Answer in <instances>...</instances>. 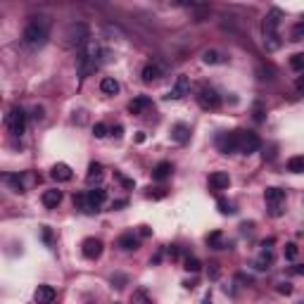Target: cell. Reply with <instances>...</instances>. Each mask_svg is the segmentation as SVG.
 I'll use <instances>...</instances> for the list:
<instances>
[{"label":"cell","mask_w":304,"mask_h":304,"mask_svg":"<svg viewBox=\"0 0 304 304\" xmlns=\"http://www.w3.org/2000/svg\"><path fill=\"white\" fill-rule=\"evenodd\" d=\"M114 178H117V181H119L124 188H129V190L133 188V178H126V176L121 174V171H114Z\"/></svg>","instance_id":"35"},{"label":"cell","mask_w":304,"mask_h":304,"mask_svg":"<svg viewBox=\"0 0 304 304\" xmlns=\"http://www.w3.org/2000/svg\"><path fill=\"white\" fill-rule=\"evenodd\" d=\"M117 247L124 252H133L141 247V240L136 238L133 233H124V235H119V240H117Z\"/></svg>","instance_id":"17"},{"label":"cell","mask_w":304,"mask_h":304,"mask_svg":"<svg viewBox=\"0 0 304 304\" xmlns=\"http://www.w3.org/2000/svg\"><path fill=\"white\" fill-rule=\"evenodd\" d=\"M219 150L224 152V154H233V152H238V143H235V133L230 131V133H224V136H219Z\"/></svg>","instance_id":"16"},{"label":"cell","mask_w":304,"mask_h":304,"mask_svg":"<svg viewBox=\"0 0 304 304\" xmlns=\"http://www.w3.org/2000/svg\"><path fill=\"white\" fill-rule=\"evenodd\" d=\"M217 207H219V212H221L224 217H230V214H235V207H233V202H228L226 197H219V200H217Z\"/></svg>","instance_id":"29"},{"label":"cell","mask_w":304,"mask_h":304,"mask_svg":"<svg viewBox=\"0 0 304 304\" xmlns=\"http://www.w3.org/2000/svg\"><path fill=\"white\" fill-rule=\"evenodd\" d=\"M136 143H145V133H143V131L136 133Z\"/></svg>","instance_id":"48"},{"label":"cell","mask_w":304,"mask_h":304,"mask_svg":"<svg viewBox=\"0 0 304 304\" xmlns=\"http://www.w3.org/2000/svg\"><path fill=\"white\" fill-rule=\"evenodd\" d=\"M81 252H83L86 259H98L100 254H102V240L100 238H86L83 242H81Z\"/></svg>","instance_id":"9"},{"label":"cell","mask_w":304,"mask_h":304,"mask_svg":"<svg viewBox=\"0 0 304 304\" xmlns=\"http://www.w3.org/2000/svg\"><path fill=\"white\" fill-rule=\"evenodd\" d=\"M219 276H221V269H219V264H212V269H209V278H214V281H217Z\"/></svg>","instance_id":"40"},{"label":"cell","mask_w":304,"mask_h":304,"mask_svg":"<svg viewBox=\"0 0 304 304\" xmlns=\"http://www.w3.org/2000/svg\"><path fill=\"white\" fill-rule=\"evenodd\" d=\"M295 257H297V245H295V242H288V245H285V259L293 261Z\"/></svg>","instance_id":"36"},{"label":"cell","mask_w":304,"mask_h":304,"mask_svg":"<svg viewBox=\"0 0 304 304\" xmlns=\"http://www.w3.org/2000/svg\"><path fill=\"white\" fill-rule=\"evenodd\" d=\"M183 285H185V288H188V290H193V288H195L197 283H195V281H185V283H183Z\"/></svg>","instance_id":"51"},{"label":"cell","mask_w":304,"mask_h":304,"mask_svg":"<svg viewBox=\"0 0 304 304\" xmlns=\"http://www.w3.org/2000/svg\"><path fill=\"white\" fill-rule=\"evenodd\" d=\"M190 93V78L185 74H178L174 81V86H171V90H169V95H166V100H181L185 98Z\"/></svg>","instance_id":"8"},{"label":"cell","mask_w":304,"mask_h":304,"mask_svg":"<svg viewBox=\"0 0 304 304\" xmlns=\"http://www.w3.org/2000/svg\"><path fill=\"white\" fill-rule=\"evenodd\" d=\"M264 200H266V205H269L271 217H281L283 202H285V190H281V188H266V190H264Z\"/></svg>","instance_id":"5"},{"label":"cell","mask_w":304,"mask_h":304,"mask_svg":"<svg viewBox=\"0 0 304 304\" xmlns=\"http://www.w3.org/2000/svg\"><path fill=\"white\" fill-rule=\"evenodd\" d=\"M102 174H105V166H102L100 162H90V166H88V174H86V181L90 185L100 183V181H102Z\"/></svg>","instance_id":"19"},{"label":"cell","mask_w":304,"mask_h":304,"mask_svg":"<svg viewBox=\"0 0 304 304\" xmlns=\"http://www.w3.org/2000/svg\"><path fill=\"white\" fill-rule=\"evenodd\" d=\"M41 200H43V205L48 207V209H55V207L62 202V190H57V188H53V190H45Z\"/></svg>","instance_id":"21"},{"label":"cell","mask_w":304,"mask_h":304,"mask_svg":"<svg viewBox=\"0 0 304 304\" xmlns=\"http://www.w3.org/2000/svg\"><path fill=\"white\" fill-rule=\"evenodd\" d=\"M171 138H174L176 143H188V138H190V126L188 124H176L174 129H171Z\"/></svg>","instance_id":"22"},{"label":"cell","mask_w":304,"mask_h":304,"mask_svg":"<svg viewBox=\"0 0 304 304\" xmlns=\"http://www.w3.org/2000/svg\"><path fill=\"white\" fill-rule=\"evenodd\" d=\"M159 259H162V252H157V254L152 257V264H159Z\"/></svg>","instance_id":"52"},{"label":"cell","mask_w":304,"mask_h":304,"mask_svg":"<svg viewBox=\"0 0 304 304\" xmlns=\"http://www.w3.org/2000/svg\"><path fill=\"white\" fill-rule=\"evenodd\" d=\"M107 133H109L107 124H102V121H98V124H95V126H93V136H95V138H105V136H107Z\"/></svg>","instance_id":"34"},{"label":"cell","mask_w":304,"mask_h":304,"mask_svg":"<svg viewBox=\"0 0 304 304\" xmlns=\"http://www.w3.org/2000/svg\"><path fill=\"white\" fill-rule=\"evenodd\" d=\"M105 200H107V193H105L102 188H93V190H88L86 193L88 212H98L100 207L105 205Z\"/></svg>","instance_id":"10"},{"label":"cell","mask_w":304,"mask_h":304,"mask_svg":"<svg viewBox=\"0 0 304 304\" xmlns=\"http://www.w3.org/2000/svg\"><path fill=\"white\" fill-rule=\"evenodd\" d=\"M242 233H252V228H254V224H252V221H245V224H242Z\"/></svg>","instance_id":"46"},{"label":"cell","mask_w":304,"mask_h":304,"mask_svg":"<svg viewBox=\"0 0 304 304\" xmlns=\"http://www.w3.org/2000/svg\"><path fill=\"white\" fill-rule=\"evenodd\" d=\"M283 45V41H281V36L276 33V36H264V48L269 50V53H273V50H278Z\"/></svg>","instance_id":"28"},{"label":"cell","mask_w":304,"mask_h":304,"mask_svg":"<svg viewBox=\"0 0 304 304\" xmlns=\"http://www.w3.org/2000/svg\"><path fill=\"white\" fill-rule=\"evenodd\" d=\"M183 269H185L188 273H197L200 269H202V264H200V259H197V257H185Z\"/></svg>","instance_id":"31"},{"label":"cell","mask_w":304,"mask_h":304,"mask_svg":"<svg viewBox=\"0 0 304 304\" xmlns=\"http://www.w3.org/2000/svg\"><path fill=\"white\" fill-rule=\"evenodd\" d=\"M202 304H214V302H212V297H205V302Z\"/></svg>","instance_id":"54"},{"label":"cell","mask_w":304,"mask_h":304,"mask_svg":"<svg viewBox=\"0 0 304 304\" xmlns=\"http://www.w3.org/2000/svg\"><path fill=\"white\" fill-rule=\"evenodd\" d=\"M112 133H114L117 138H121V136H124V126H121V124H117V126L112 129Z\"/></svg>","instance_id":"45"},{"label":"cell","mask_w":304,"mask_h":304,"mask_svg":"<svg viewBox=\"0 0 304 304\" xmlns=\"http://www.w3.org/2000/svg\"><path fill=\"white\" fill-rule=\"evenodd\" d=\"M31 117L36 121H41V119H43V107H33V114H31Z\"/></svg>","instance_id":"44"},{"label":"cell","mask_w":304,"mask_h":304,"mask_svg":"<svg viewBox=\"0 0 304 304\" xmlns=\"http://www.w3.org/2000/svg\"><path fill=\"white\" fill-rule=\"evenodd\" d=\"M112 283H117V288H124V283H126V276H112Z\"/></svg>","instance_id":"43"},{"label":"cell","mask_w":304,"mask_h":304,"mask_svg":"<svg viewBox=\"0 0 304 304\" xmlns=\"http://www.w3.org/2000/svg\"><path fill=\"white\" fill-rule=\"evenodd\" d=\"M171 171H174L171 162H159L152 169V178H154V181H166V178L171 176Z\"/></svg>","instance_id":"20"},{"label":"cell","mask_w":304,"mask_h":304,"mask_svg":"<svg viewBox=\"0 0 304 304\" xmlns=\"http://www.w3.org/2000/svg\"><path fill=\"white\" fill-rule=\"evenodd\" d=\"M295 90H297L300 95H304V74L297 76V81H295Z\"/></svg>","instance_id":"38"},{"label":"cell","mask_w":304,"mask_h":304,"mask_svg":"<svg viewBox=\"0 0 304 304\" xmlns=\"http://www.w3.org/2000/svg\"><path fill=\"white\" fill-rule=\"evenodd\" d=\"M197 105L205 109V112H214V109L221 107V98H219V93L214 90V88L202 86L200 88V93H197Z\"/></svg>","instance_id":"6"},{"label":"cell","mask_w":304,"mask_h":304,"mask_svg":"<svg viewBox=\"0 0 304 304\" xmlns=\"http://www.w3.org/2000/svg\"><path fill=\"white\" fill-rule=\"evenodd\" d=\"M254 119H257V121L264 119V114H261V105H257V107H254Z\"/></svg>","instance_id":"47"},{"label":"cell","mask_w":304,"mask_h":304,"mask_svg":"<svg viewBox=\"0 0 304 304\" xmlns=\"http://www.w3.org/2000/svg\"><path fill=\"white\" fill-rule=\"evenodd\" d=\"M41 235H43V240H45V242H48V245H53V230H50V228H48V226H43V228H41Z\"/></svg>","instance_id":"37"},{"label":"cell","mask_w":304,"mask_h":304,"mask_svg":"<svg viewBox=\"0 0 304 304\" xmlns=\"http://www.w3.org/2000/svg\"><path fill=\"white\" fill-rule=\"evenodd\" d=\"M98 55H100V48L98 43H93V41H88L83 45V50H81V57H78V67H81V78H86L95 67H98Z\"/></svg>","instance_id":"2"},{"label":"cell","mask_w":304,"mask_h":304,"mask_svg":"<svg viewBox=\"0 0 304 304\" xmlns=\"http://www.w3.org/2000/svg\"><path fill=\"white\" fill-rule=\"evenodd\" d=\"M290 38H293V41H304V22L295 24L293 31H290Z\"/></svg>","instance_id":"33"},{"label":"cell","mask_w":304,"mask_h":304,"mask_svg":"<svg viewBox=\"0 0 304 304\" xmlns=\"http://www.w3.org/2000/svg\"><path fill=\"white\" fill-rule=\"evenodd\" d=\"M50 176H53V181H57V183H67V181H72L74 178V171H72V166L65 162H57L50 169Z\"/></svg>","instance_id":"11"},{"label":"cell","mask_w":304,"mask_h":304,"mask_svg":"<svg viewBox=\"0 0 304 304\" xmlns=\"http://www.w3.org/2000/svg\"><path fill=\"white\" fill-rule=\"evenodd\" d=\"M148 107H152V100L148 95H138V98H133L129 102V112L131 114H143Z\"/></svg>","instance_id":"18"},{"label":"cell","mask_w":304,"mask_h":304,"mask_svg":"<svg viewBox=\"0 0 304 304\" xmlns=\"http://www.w3.org/2000/svg\"><path fill=\"white\" fill-rule=\"evenodd\" d=\"M290 67H293L295 72H302L304 74V53H295L290 57Z\"/></svg>","instance_id":"32"},{"label":"cell","mask_w":304,"mask_h":304,"mask_svg":"<svg viewBox=\"0 0 304 304\" xmlns=\"http://www.w3.org/2000/svg\"><path fill=\"white\" fill-rule=\"evenodd\" d=\"M138 235H141V238H150V235H152V228L150 226H141V228H138Z\"/></svg>","instance_id":"41"},{"label":"cell","mask_w":304,"mask_h":304,"mask_svg":"<svg viewBox=\"0 0 304 304\" xmlns=\"http://www.w3.org/2000/svg\"><path fill=\"white\" fill-rule=\"evenodd\" d=\"M224 60H226V57L219 53V50H205V53H202V62H205V65H219V62H224Z\"/></svg>","instance_id":"27"},{"label":"cell","mask_w":304,"mask_h":304,"mask_svg":"<svg viewBox=\"0 0 304 304\" xmlns=\"http://www.w3.org/2000/svg\"><path fill=\"white\" fill-rule=\"evenodd\" d=\"M112 207H114V209H119V207H126V200H117V202H114Z\"/></svg>","instance_id":"49"},{"label":"cell","mask_w":304,"mask_h":304,"mask_svg":"<svg viewBox=\"0 0 304 304\" xmlns=\"http://www.w3.org/2000/svg\"><path fill=\"white\" fill-rule=\"evenodd\" d=\"M278 293H281V295H290V293H293V285H290V283H278Z\"/></svg>","instance_id":"39"},{"label":"cell","mask_w":304,"mask_h":304,"mask_svg":"<svg viewBox=\"0 0 304 304\" xmlns=\"http://www.w3.org/2000/svg\"><path fill=\"white\" fill-rule=\"evenodd\" d=\"M164 74V69L159 62H150V65L143 67V81L145 83H154V81H159Z\"/></svg>","instance_id":"15"},{"label":"cell","mask_w":304,"mask_h":304,"mask_svg":"<svg viewBox=\"0 0 304 304\" xmlns=\"http://www.w3.org/2000/svg\"><path fill=\"white\" fill-rule=\"evenodd\" d=\"M207 245L212 247V250H224L226 245H224V233L221 230H212L209 235H207Z\"/></svg>","instance_id":"25"},{"label":"cell","mask_w":304,"mask_h":304,"mask_svg":"<svg viewBox=\"0 0 304 304\" xmlns=\"http://www.w3.org/2000/svg\"><path fill=\"white\" fill-rule=\"evenodd\" d=\"M235 133V143H238V152L240 154H252V152H257L261 148V141L257 133H252V131H233Z\"/></svg>","instance_id":"3"},{"label":"cell","mask_w":304,"mask_h":304,"mask_svg":"<svg viewBox=\"0 0 304 304\" xmlns=\"http://www.w3.org/2000/svg\"><path fill=\"white\" fill-rule=\"evenodd\" d=\"M67 45H76V48H83L88 43V26L83 22H74L67 26L65 31Z\"/></svg>","instance_id":"4"},{"label":"cell","mask_w":304,"mask_h":304,"mask_svg":"<svg viewBox=\"0 0 304 304\" xmlns=\"http://www.w3.org/2000/svg\"><path fill=\"white\" fill-rule=\"evenodd\" d=\"M207 183H209L212 190H226L230 185V176H228V171H212Z\"/></svg>","instance_id":"14"},{"label":"cell","mask_w":304,"mask_h":304,"mask_svg":"<svg viewBox=\"0 0 304 304\" xmlns=\"http://www.w3.org/2000/svg\"><path fill=\"white\" fill-rule=\"evenodd\" d=\"M5 124H7V129L14 133V136H22L24 131H26V112L22 107H12L10 114L5 117Z\"/></svg>","instance_id":"7"},{"label":"cell","mask_w":304,"mask_h":304,"mask_svg":"<svg viewBox=\"0 0 304 304\" xmlns=\"http://www.w3.org/2000/svg\"><path fill=\"white\" fill-rule=\"evenodd\" d=\"M302 304H304V302H302Z\"/></svg>","instance_id":"55"},{"label":"cell","mask_w":304,"mask_h":304,"mask_svg":"<svg viewBox=\"0 0 304 304\" xmlns=\"http://www.w3.org/2000/svg\"><path fill=\"white\" fill-rule=\"evenodd\" d=\"M271 264H273V252L269 250V247H261V254H259V259L254 261V266H257L259 271H266Z\"/></svg>","instance_id":"24"},{"label":"cell","mask_w":304,"mask_h":304,"mask_svg":"<svg viewBox=\"0 0 304 304\" xmlns=\"http://www.w3.org/2000/svg\"><path fill=\"white\" fill-rule=\"evenodd\" d=\"M288 171L293 174H304V154H295L288 159Z\"/></svg>","instance_id":"26"},{"label":"cell","mask_w":304,"mask_h":304,"mask_svg":"<svg viewBox=\"0 0 304 304\" xmlns=\"http://www.w3.org/2000/svg\"><path fill=\"white\" fill-rule=\"evenodd\" d=\"M48 33H50V22L45 17H33L31 22L26 24L22 38L29 48H41L48 41Z\"/></svg>","instance_id":"1"},{"label":"cell","mask_w":304,"mask_h":304,"mask_svg":"<svg viewBox=\"0 0 304 304\" xmlns=\"http://www.w3.org/2000/svg\"><path fill=\"white\" fill-rule=\"evenodd\" d=\"M100 90H102L105 95H117V93H119V81L112 78V76H105V78L100 81Z\"/></svg>","instance_id":"23"},{"label":"cell","mask_w":304,"mask_h":304,"mask_svg":"<svg viewBox=\"0 0 304 304\" xmlns=\"http://www.w3.org/2000/svg\"><path fill=\"white\" fill-rule=\"evenodd\" d=\"M55 297H57V290H55L53 285H38L36 293H33L36 304H53Z\"/></svg>","instance_id":"13"},{"label":"cell","mask_w":304,"mask_h":304,"mask_svg":"<svg viewBox=\"0 0 304 304\" xmlns=\"http://www.w3.org/2000/svg\"><path fill=\"white\" fill-rule=\"evenodd\" d=\"M164 195H166V193H164V188H154V193H152V190L148 193V197H154V200H159V197H164Z\"/></svg>","instance_id":"42"},{"label":"cell","mask_w":304,"mask_h":304,"mask_svg":"<svg viewBox=\"0 0 304 304\" xmlns=\"http://www.w3.org/2000/svg\"><path fill=\"white\" fill-rule=\"evenodd\" d=\"M281 17H283L281 10H271L269 14H266V19H264V36H276V33H278Z\"/></svg>","instance_id":"12"},{"label":"cell","mask_w":304,"mask_h":304,"mask_svg":"<svg viewBox=\"0 0 304 304\" xmlns=\"http://www.w3.org/2000/svg\"><path fill=\"white\" fill-rule=\"evenodd\" d=\"M131 302L133 304H152V300H150V295H148V290L138 288V290L133 293V297H131Z\"/></svg>","instance_id":"30"},{"label":"cell","mask_w":304,"mask_h":304,"mask_svg":"<svg viewBox=\"0 0 304 304\" xmlns=\"http://www.w3.org/2000/svg\"><path fill=\"white\" fill-rule=\"evenodd\" d=\"M169 254H171V257H178V247H176V245H171V247H169Z\"/></svg>","instance_id":"50"},{"label":"cell","mask_w":304,"mask_h":304,"mask_svg":"<svg viewBox=\"0 0 304 304\" xmlns=\"http://www.w3.org/2000/svg\"><path fill=\"white\" fill-rule=\"evenodd\" d=\"M293 273H304V266H295Z\"/></svg>","instance_id":"53"}]
</instances>
